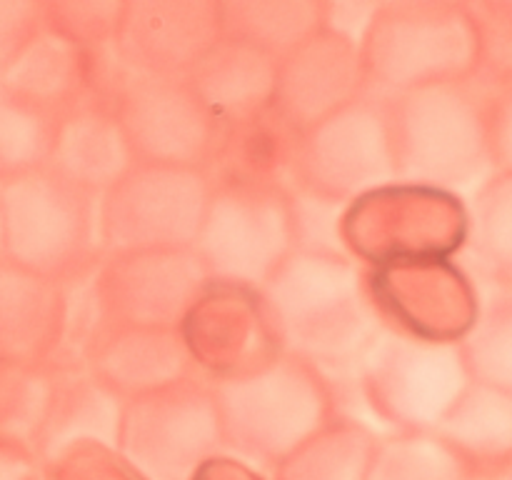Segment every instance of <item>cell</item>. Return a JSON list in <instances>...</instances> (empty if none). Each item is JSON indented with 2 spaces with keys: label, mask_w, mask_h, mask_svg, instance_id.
I'll list each match as a JSON object with an SVG mask.
<instances>
[{
  "label": "cell",
  "mask_w": 512,
  "mask_h": 480,
  "mask_svg": "<svg viewBox=\"0 0 512 480\" xmlns=\"http://www.w3.org/2000/svg\"><path fill=\"white\" fill-rule=\"evenodd\" d=\"M380 433L365 420L338 413L273 470L270 480H365Z\"/></svg>",
  "instance_id": "23"
},
{
  "label": "cell",
  "mask_w": 512,
  "mask_h": 480,
  "mask_svg": "<svg viewBox=\"0 0 512 480\" xmlns=\"http://www.w3.org/2000/svg\"><path fill=\"white\" fill-rule=\"evenodd\" d=\"M445 195L435 188L393 183L348 203L345 253L363 268L440 258L445 240Z\"/></svg>",
  "instance_id": "14"
},
{
  "label": "cell",
  "mask_w": 512,
  "mask_h": 480,
  "mask_svg": "<svg viewBox=\"0 0 512 480\" xmlns=\"http://www.w3.org/2000/svg\"><path fill=\"white\" fill-rule=\"evenodd\" d=\"M48 480H145L108 445H75L40 465Z\"/></svg>",
  "instance_id": "31"
},
{
  "label": "cell",
  "mask_w": 512,
  "mask_h": 480,
  "mask_svg": "<svg viewBox=\"0 0 512 480\" xmlns=\"http://www.w3.org/2000/svg\"><path fill=\"white\" fill-rule=\"evenodd\" d=\"M55 380V363L0 360V438L28 445L35 453V440L48 415Z\"/></svg>",
  "instance_id": "26"
},
{
  "label": "cell",
  "mask_w": 512,
  "mask_h": 480,
  "mask_svg": "<svg viewBox=\"0 0 512 480\" xmlns=\"http://www.w3.org/2000/svg\"><path fill=\"white\" fill-rule=\"evenodd\" d=\"M55 120L0 90V183L48 165Z\"/></svg>",
  "instance_id": "28"
},
{
  "label": "cell",
  "mask_w": 512,
  "mask_h": 480,
  "mask_svg": "<svg viewBox=\"0 0 512 480\" xmlns=\"http://www.w3.org/2000/svg\"><path fill=\"white\" fill-rule=\"evenodd\" d=\"M278 348L330 373L355 370L383 330L365 268L348 255L293 250L258 290Z\"/></svg>",
  "instance_id": "1"
},
{
  "label": "cell",
  "mask_w": 512,
  "mask_h": 480,
  "mask_svg": "<svg viewBox=\"0 0 512 480\" xmlns=\"http://www.w3.org/2000/svg\"><path fill=\"white\" fill-rule=\"evenodd\" d=\"M40 28V0H0V73Z\"/></svg>",
  "instance_id": "32"
},
{
  "label": "cell",
  "mask_w": 512,
  "mask_h": 480,
  "mask_svg": "<svg viewBox=\"0 0 512 480\" xmlns=\"http://www.w3.org/2000/svg\"><path fill=\"white\" fill-rule=\"evenodd\" d=\"M0 258H3V210H0Z\"/></svg>",
  "instance_id": "36"
},
{
  "label": "cell",
  "mask_w": 512,
  "mask_h": 480,
  "mask_svg": "<svg viewBox=\"0 0 512 480\" xmlns=\"http://www.w3.org/2000/svg\"><path fill=\"white\" fill-rule=\"evenodd\" d=\"M80 368L120 400H133L198 375L180 328L98 325L83 338Z\"/></svg>",
  "instance_id": "17"
},
{
  "label": "cell",
  "mask_w": 512,
  "mask_h": 480,
  "mask_svg": "<svg viewBox=\"0 0 512 480\" xmlns=\"http://www.w3.org/2000/svg\"><path fill=\"white\" fill-rule=\"evenodd\" d=\"M3 258L78 288L103 258L98 198L45 168L0 183Z\"/></svg>",
  "instance_id": "3"
},
{
  "label": "cell",
  "mask_w": 512,
  "mask_h": 480,
  "mask_svg": "<svg viewBox=\"0 0 512 480\" xmlns=\"http://www.w3.org/2000/svg\"><path fill=\"white\" fill-rule=\"evenodd\" d=\"M365 480H463V463L435 433L380 435Z\"/></svg>",
  "instance_id": "27"
},
{
  "label": "cell",
  "mask_w": 512,
  "mask_h": 480,
  "mask_svg": "<svg viewBox=\"0 0 512 480\" xmlns=\"http://www.w3.org/2000/svg\"><path fill=\"white\" fill-rule=\"evenodd\" d=\"M105 98L135 163L213 168L223 128L185 78L118 70Z\"/></svg>",
  "instance_id": "12"
},
{
  "label": "cell",
  "mask_w": 512,
  "mask_h": 480,
  "mask_svg": "<svg viewBox=\"0 0 512 480\" xmlns=\"http://www.w3.org/2000/svg\"><path fill=\"white\" fill-rule=\"evenodd\" d=\"M210 285L213 280L193 248L103 253L83 283L88 330L98 325L180 328Z\"/></svg>",
  "instance_id": "10"
},
{
  "label": "cell",
  "mask_w": 512,
  "mask_h": 480,
  "mask_svg": "<svg viewBox=\"0 0 512 480\" xmlns=\"http://www.w3.org/2000/svg\"><path fill=\"white\" fill-rule=\"evenodd\" d=\"M353 373L365 405L390 433H433L468 388L458 345L388 328L380 330Z\"/></svg>",
  "instance_id": "6"
},
{
  "label": "cell",
  "mask_w": 512,
  "mask_h": 480,
  "mask_svg": "<svg viewBox=\"0 0 512 480\" xmlns=\"http://www.w3.org/2000/svg\"><path fill=\"white\" fill-rule=\"evenodd\" d=\"M40 473V460L28 445L0 438V480H33Z\"/></svg>",
  "instance_id": "34"
},
{
  "label": "cell",
  "mask_w": 512,
  "mask_h": 480,
  "mask_svg": "<svg viewBox=\"0 0 512 480\" xmlns=\"http://www.w3.org/2000/svg\"><path fill=\"white\" fill-rule=\"evenodd\" d=\"M325 0H220L223 35L280 60L323 28Z\"/></svg>",
  "instance_id": "24"
},
{
  "label": "cell",
  "mask_w": 512,
  "mask_h": 480,
  "mask_svg": "<svg viewBox=\"0 0 512 480\" xmlns=\"http://www.w3.org/2000/svg\"><path fill=\"white\" fill-rule=\"evenodd\" d=\"M473 45V25L458 5L380 0L360 45L368 88L388 98L458 83L473 58Z\"/></svg>",
  "instance_id": "4"
},
{
  "label": "cell",
  "mask_w": 512,
  "mask_h": 480,
  "mask_svg": "<svg viewBox=\"0 0 512 480\" xmlns=\"http://www.w3.org/2000/svg\"><path fill=\"white\" fill-rule=\"evenodd\" d=\"M213 180L195 255L213 283L260 290L295 250L288 185Z\"/></svg>",
  "instance_id": "5"
},
{
  "label": "cell",
  "mask_w": 512,
  "mask_h": 480,
  "mask_svg": "<svg viewBox=\"0 0 512 480\" xmlns=\"http://www.w3.org/2000/svg\"><path fill=\"white\" fill-rule=\"evenodd\" d=\"M378 3H373V0H335V3H330V0H325L323 28L360 48L370 23H373Z\"/></svg>",
  "instance_id": "33"
},
{
  "label": "cell",
  "mask_w": 512,
  "mask_h": 480,
  "mask_svg": "<svg viewBox=\"0 0 512 480\" xmlns=\"http://www.w3.org/2000/svg\"><path fill=\"white\" fill-rule=\"evenodd\" d=\"M213 183V173L203 168L133 163L98 198L103 250L193 248Z\"/></svg>",
  "instance_id": "9"
},
{
  "label": "cell",
  "mask_w": 512,
  "mask_h": 480,
  "mask_svg": "<svg viewBox=\"0 0 512 480\" xmlns=\"http://www.w3.org/2000/svg\"><path fill=\"white\" fill-rule=\"evenodd\" d=\"M70 335V288L0 258V360L58 363Z\"/></svg>",
  "instance_id": "19"
},
{
  "label": "cell",
  "mask_w": 512,
  "mask_h": 480,
  "mask_svg": "<svg viewBox=\"0 0 512 480\" xmlns=\"http://www.w3.org/2000/svg\"><path fill=\"white\" fill-rule=\"evenodd\" d=\"M58 365V363H55ZM123 400L83 368L58 365V380L48 415L35 440L40 465L75 445H108L118 450Z\"/></svg>",
  "instance_id": "22"
},
{
  "label": "cell",
  "mask_w": 512,
  "mask_h": 480,
  "mask_svg": "<svg viewBox=\"0 0 512 480\" xmlns=\"http://www.w3.org/2000/svg\"><path fill=\"white\" fill-rule=\"evenodd\" d=\"M368 90L358 45L320 28L278 60L273 113L300 135Z\"/></svg>",
  "instance_id": "15"
},
{
  "label": "cell",
  "mask_w": 512,
  "mask_h": 480,
  "mask_svg": "<svg viewBox=\"0 0 512 480\" xmlns=\"http://www.w3.org/2000/svg\"><path fill=\"white\" fill-rule=\"evenodd\" d=\"M118 453L145 480H193L225 453L210 383L200 375L125 400Z\"/></svg>",
  "instance_id": "8"
},
{
  "label": "cell",
  "mask_w": 512,
  "mask_h": 480,
  "mask_svg": "<svg viewBox=\"0 0 512 480\" xmlns=\"http://www.w3.org/2000/svg\"><path fill=\"white\" fill-rule=\"evenodd\" d=\"M33 480H48V478H45V475H43V468H40V473L38 475H35V478Z\"/></svg>",
  "instance_id": "37"
},
{
  "label": "cell",
  "mask_w": 512,
  "mask_h": 480,
  "mask_svg": "<svg viewBox=\"0 0 512 480\" xmlns=\"http://www.w3.org/2000/svg\"><path fill=\"white\" fill-rule=\"evenodd\" d=\"M43 28L90 55H108L123 0H40Z\"/></svg>",
  "instance_id": "29"
},
{
  "label": "cell",
  "mask_w": 512,
  "mask_h": 480,
  "mask_svg": "<svg viewBox=\"0 0 512 480\" xmlns=\"http://www.w3.org/2000/svg\"><path fill=\"white\" fill-rule=\"evenodd\" d=\"M398 183L445 188L473 175L485 138L473 100L458 83L388 95Z\"/></svg>",
  "instance_id": "11"
},
{
  "label": "cell",
  "mask_w": 512,
  "mask_h": 480,
  "mask_svg": "<svg viewBox=\"0 0 512 480\" xmlns=\"http://www.w3.org/2000/svg\"><path fill=\"white\" fill-rule=\"evenodd\" d=\"M133 163L128 140L105 95L85 100L55 120L48 168L75 188L100 198Z\"/></svg>",
  "instance_id": "20"
},
{
  "label": "cell",
  "mask_w": 512,
  "mask_h": 480,
  "mask_svg": "<svg viewBox=\"0 0 512 480\" xmlns=\"http://www.w3.org/2000/svg\"><path fill=\"white\" fill-rule=\"evenodd\" d=\"M295 250L325 255H348L343 245V215L348 205L310 190L288 185ZM350 258V255H348Z\"/></svg>",
  "instance_id": "30"
},
{
  "label": "cell",
  "mask_w": 512,
  "mask_h": 480,
  "mask_svg": "<svg viewBox=\"0 0 512 480\" xmlns=\"http://www.w3.org/2000/svg\"><path fill=\"white\" fill-rule=\"evenodd\" d=\"M208 383L225 453L268 473L340 413L328 375L285 350Z\"/></svg>",
  "instance_id": "2"
},
{
  "label": "cell",
  "mask_w": 512,
  "mask_h": 480,
  "mask_svg": "<svg viewBox=\"0 0 512 480\" xmlns=\"http://www.w3.org/2000/svg\"><path fill=\"white\" fill-rule=\"evenodd\" d=\"M193 480H270V478H265L263 470L253 468V465L243 463V460L233 458V455L228 453H220L215 455L210 463H205Z\"/></svg>",
  "instance_id": "35"
},
{
  "label": "cell",
  "mask_w": 512,
  "mask_h": 480,
  "mask_svg": "<svg viewBox=\"0 0 512 480\" xmlns=\"http://www.w3.org/2000/svg\"><path fill=\"white\" fill-rule=\"evenodd\" d=\"M295 140L298 133H293L270 108L258 118L223 128L210 173L213 178L288 185Z\"/></svg>",
  "instance_id": "25"
},
{
  "label": "cell",
  "mask_w": 512,
  "mask_h": 480,
  "mask_svg": "<svg viewBox=\"0 0 512 480\" xmlns=\"http://www.w3.org/2000/svg\"><path fill=\"white\" fill-rule=\"evenodd\" d=\"M393 183L398 170L385 95L368 90L295 140L288 185L348 205Z\"/></svg>",
  "instance_id": "7"
},
{
  "label": "cell",
  "mask_w": 512,
  "mask_h": 480,
  "mask_svg": "<svg viewBox=\"0 0 512 480\" xmlns=\"http://www.w3.org/2000/svg\"><path fill=\"white\" fill-rule=\"evenodd\" d=\"M103 58L40 28L0 73V90L58 120L85 100L105 95Z\"/></svg>",
  "instance_id": "18"
},
{
  "label": "cell",
  "mask_w": 512,
  "mask_h": 480,
  "mask_svg": "<svg viewBox=\"0 0 512 480\" xmlns=\"http://www.w3.org/2000/svg\"><path fill=\"white\" fill-rule=\"evenodd\" d=\"M275 73L278 60L223 35L185 80L220 128H233L273 108Z\"/></svg>",
  "instance_id": "21"
},
{
  "label": "cell",
  "mask_w": 512,
  "mask_h": 480,
  "mask_svg": "<svg viewBox=\"0 0 512 480\" xmlns=\"http://www.w3.org/2000/svg\"><path fill=\"white\" fill-rule=\"evenodd\" d=\"M200 378L218 380L280 353L258 290L213 283L180 325Z\"/></svg>",
  "instance_id": "16"
},
{
  "label": "cell",
  "mask_w": 512,
  "mask_h": 480,
  "mask_svg": "<svg viewBox=\"0 0 512 480\" xmlns=\"http://www.w3.org/2000/svg\"><path fill=\"white\" fill-rule=\"evenodd\" d=\"M220 40V0H123L110 53L123 73L188 78Z\"/></svg>",
  "instance_id": "13"
}]
</instances>
